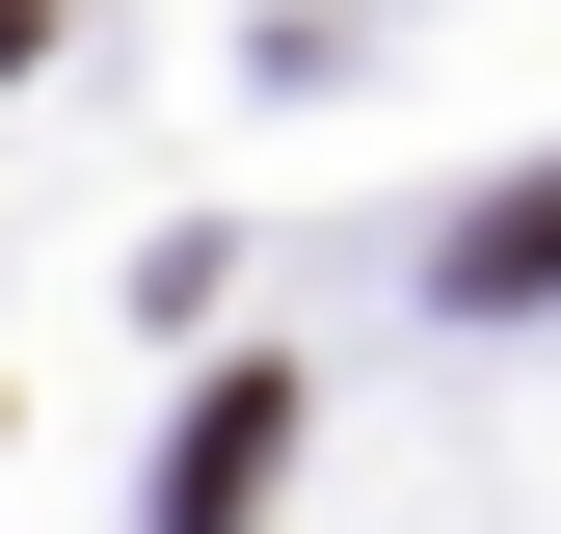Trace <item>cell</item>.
Here are the masks:
<instances>
[{
  "instance_id": "6da1fadb",
  "label": "cell",
  "mask_w": 561,
  "mask_h": 534,
  "mask_svg": "<svg viewBox=\"0 0 561 534\" xmlns=\"http://www.w3.org/2000/svg\"><path fill=\"white\" fill-rule=\"evenodd\" d=\"M267 454H295V374H215V400L161 428V534H241V508H267Z\"/></svg>"
},
{
  "instance_id": "7a4b0ae2",
  "label": "cell",
  "mask_w": 561,
  "mask_h": 534,
  "mask_svg": "<svg viewBox=\"0 0 561 534\" xmlns=\"http://www.w3.org/2000/svg\"><path fill=\"white\" fill-rule=\"evenodd\" d=\"M455 294H481V321H508V294H561V161H535V187H481V214H455Z\"/></svg>"
}]
</instances>
